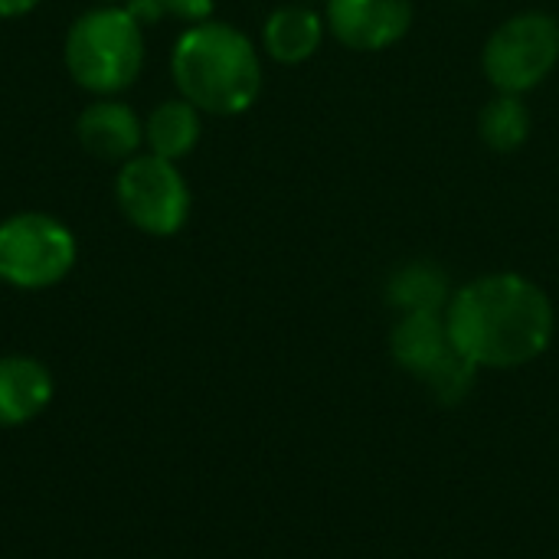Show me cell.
I'll return each mask as SVG.
<instances>
[{
  "label": "cell",
  "instance_id": "cell-1",
  "mask_svg": "<svg viewBox=\"0 0 559 559\" xmlns=\"http://www.w3.org/2000/svg\"><path fill=\"white\" fill-rule=\"evenodd\" d=\"M554 324L547 292L518 272L481 275L459 288L445 308L449 337L475 367H521L537 360L554 341Z\"/></svg>",
  "mask_w": 559,
  "mask_h": 559
},
{
  "label": "cell",
  "instance_id": "cell-13",
  "mask_svg": "<svg viewBox=\"0 0 559 559\" xmlns=\"http://www.w3.org/2000/svg\"><path fill=\"white\" fill-rule=\"evenodd\" d=\"M531 108L524 105L521 95H504L498 92V98H491L485 108H481V118H478V131H481V141L498 151V154H511L518 151L527 138H531Z\"/></svg>",
  "mask_w": 559,
  "mask_h": 559
},
{
  "label": "cell",
  "instance_id": "cell-4",
  "mask_svg": "<svg viewBox=\"0 0 559 559\" xmlns=\"http://www.w3.org/2000/svg\"><path fill=\"white\" fill-rule=\"evenodd\" d=\"M481 66L488 82L504 95H524L559 66V20L544 10H527L504 20L485 43Z\"/></svg>",
  "mask_w": 559,
  "mask_h": 559
},
{
  "label": "cell",
  "instance_id": "cell-12",
  "mask_svg": "<svg viewBox=\"0 0 559 559\" xmlns=\"http://www.w3.org/2000/svg\"><path fill=\"white\" fill-rule=\"evenodd\" d=\"M203 111L197 105H190L187 98H170L160 102L147 121H144V144L151 147V154L164 157V160H180L187 157L200 134H203Z\"/></svg>",
  "mask_w": 559,
  "mask_h": 559
},
{
  "label": "cell",
  "instance_id": "cell-9",
  "mask_svg": "<svg viewBox=\"0 0 559 559\" xmlns=\"http://www.w3.org/2000/svg\"><path fill=\"white\" fill-rule=\"evenodd\" d=\"M390 347H393V360L403 370L416 373L419 380H426L455 350L442 311H409V314H403L396 321V328H393Z\"/></svg>",
  "mask_w": 559,
  "mask_h": 559
},
{
  "label": "cell",
  "instance_id": "cell-10",
  "mask_svg": "<svg viewBox=\"0 0 559 559\" xmlns=\"http://www.w3.org/2000/svg\"><path fill=\"white\" fill-rule=\"evenodd\" d=\"M52 400V377L33 357H0V426L39 416Z\"/></svg>",
  "mask_w": 559,
  "mask_h": 559
},
{
  "label": "cell",
  "instance_id": "cell-16",
  "mask_svg": "<svg viewBox=\"0 0 559 559\" xmlns=\"http://www.w3.org/2000/svg\"><path fill=\"white\" fill-rule=\"evenodd\" d=\"M164 10H167V16L187 20V23L193 26V23L210 20V13H213V0H164Z\"/></svg>",
  "mask_w": 559,
  "mask_h": 559
},
{
  "label": "cell",
  "instance_id": "cell-19",
  "mask_svg": "<svg viewBox=\"0 0 559 559\" xmlns=\"http://www.w3.org/2000/svg\"><path fill=\"white\" fill-rule=\"evenodd\" d=\"M102 3H105V7H118L121 0H102Z\"/></svg>",
  "mask_w": 559,
  "mask_h": 559
},
{
  "label": "cell",
  "instance_id": "cell-15",
  "mask_svg": "<svg viewBox=\"0 0 559 559\" xmlns=\"http://www.w3.org/2000/svg\"><path fill=\"white\" fill-rule=\"evenodd\" d=\"M475 364L465 357V354H459V350H452L429 377H426V383L432 386V393L442 400V403H459L468 390H472V383H475Z\"/></svg>",
  "mask_w": 559,
  "mask_h": 559
},
{
  "label": "cell",
  "instance_id": "cell-5",
  "mask_svg": "<svg viewBox=\"0 0 559 559\" xmlns=\"http://www.w3.org/2000/svg\"><path fill=\"white\" fill-rule=\"evenodd\" d=\"M75 265V236L46 213H16L0 223V282L13 288H49Z\"/></svg>",
  "mask_w": 559,
  "mask_h": 559
},
{
  "label": "cell",
  "instance_id": "cell-11",
  "mask_svg": "<svg viewBox=\"0 0 559 559\" xmlns=\"http://www.w3.org/2000/svg\"><path fill=\"white\" fill-rule=\"evenodd\" d=\"M321 39H324V20L314 7L308 3H288V7H278L265 26H262V43H265V52L275 59V62H285V66H298V62H308L318 49H321Z\"/></svg>",
  "mask_w": 559,
  "mask_h": 559
},
{
  "label": "cell",
  "instance_id": "cell-8",
  "mask_svg": "<svg viewBox=\"0 0 559 559\" xmlns=\"http://www.w3.org/2000/svg\"><path fill=\"white\" fill-rule=\"evenodd\" d=\"M75 138L85 147V154H92L95 160L121 167L144 144V124L124 102L98 98L88 108H82L75 121Z\"/></svg>",
  "mask_w": 559,
  "mask_h": 559
},
{
  "label": "cell",
  "instance_id": "cell-3",
  "mask_svg": "<svg viewBox=\"0 0 559 559\" xmlns=\"http://www.w3.org/2000/svg\"><path fill=\"white\" fill-rule=\"evenodd\" d=\"M62 59L75 85L95 95H115L141 75L144 26L124 7L102 3L69 26Z\"/></svg>",
  "mask_w": 559,
  "mask_h": 559
},
{
  "label": "cell",
  "instance_id": "cell-20",
  "mask_svg": "<svg viewBox=\"0 0 559 559\" xmlns=\"http://www.w3.org/2000/svg\"><path fill=\"white\" fill-rule=\"evenodd\" d=\"M295 3H308V7H311V3H318V0H295Z\"/></svg>",
  "mask_w": 559,
  "mask_h": 559
},
{
  "label": "cell",
  "instance_id": "cell-18",
  "mask_svg": "<svg viewBox=\"0 0 559 559\" xmlns=\"http://www.w3.org/2000/svg\"><path fill=\"white\" fill-rule=\"evenodd\" d=\"M39 0H0V16H23L36 7Z\"/></svg>",
  "mask_w": 559,
  "mask_h": 559
},
{
  "label": "cell",
  "instance_id": "cell-14",
  "mask_svg": "<svg viewBox=\"0 0 559 559\" xmlns=\"http://www.w3.org/2000/svg\"><path fill=\"white\" fill-rule=\"evenodd\" d=\"M390 301L400 311H445L449 308V282L429 262L403 265L390 282Z\"/></svg>",
  "mask_w": 559,
  "mask_h": 559
},
{
  "label": "cell",
  "instance_id": "cell-7",
  "mask_svg": "<svg viewBox=\"0 0 559 559\" xmlns=\"http://www.w3.org/2000/svg\"><path fill=\"white\" fill-rule=\"evenodd\" d=\"M328 29L357 52L396 46L413 26V0H324Z\"/></svg>",
  "mask_w": 559,
  "mask_h": 559
},
{
  "label": "cell",
  "instance_id": "cell-2",
  "mask_svg": "<svg viewBox=\"0 0 559 559\" xmlns=\"http://www.w3.org/2000/svg\"><path fill=\"white\" fill-rule=\"evenodd\" d=\"M170 72L180 98L206 115H242L262 92V59L252 39L219 20L193 23L177 39Z\"/></svg>",
  "mask_w": 559,
  "mask_h": 559
},
{
  "label": "cell",
  "instance_id": "cell-17",
  "mask_svg": "<svg viewBox=\"0 0 559 559\" xmlns=\"http://www.w3.org/2000/svg\"><path fill=\"white\" fill-rule=\"evenodd\" d=\"M124 10H128L141 26H151V23H157V20L167 16L164 0H124Z\"/></svg>",
  "mask_w": 559,
  "mask_h": 559
},
{
  "label": "cell",
  "instance_id": "cell-6",
  "mask_svg": "<svg viewBox=\"0 0 559 559\" xmlns=\"http://www.w3.org/2000/svg\"><path fill=\"white\" fill-rule=\"evenodd\" d=\"M115 197L124 219L147 236H174L190 216V187L174 160L134 154L121 164Z\"/></svg>",
  "mask_w": 559,
  "mask_h": 559
}]
</instances>
